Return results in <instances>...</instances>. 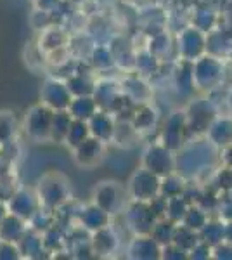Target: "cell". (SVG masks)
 <instances>
[{
    "label": "cell",
    "mask_w": 232,
    "mask_h": 260,
    "mask_svg": "<svg viewBox=\"0 0 232 260\" xmlns=\"http://www.w3.org/2000/svg\"><path fill=\"white\" fill-rule=\"evenodd\" d=\"M40 205L47 210L61 207L62 203L68 201L70 196V186L68 180L62 177L61 174H47L40 179L39 187H37Z\"/></svg>",
    "instance_id": "6da1fadb"
},
{
    "label": "cell",
    "mask_w": 232,
    "mask_h": 260,
    "mask_svg": "<svg viewBox=\"0 0 232 260\" xmlns=\"http://www.w3.org/2000/svg\"><path fill=\"white\" fill-rule=\"evenodd\" d=\"M54 111L45 104L33 106L24 116V132L33 141H49Z\"/></svg>",
    "instance_id": "7a4b0ae2"
},
{
    "label": "cell",
    "mask_w": 232,
    "mask_h": 260,
    "mask_svg": "<svg viewBox=\"0 0 232 260\" xmlns=\"http://www.w3.org/2000/svg\"><path fill=\"white\" fill-rule=\"evenodd\" d=\"M6 203L7 210L26 222H29V219L42 208L37 191L26 189V187H21V189L12 192Z\"/></svg>",
    "instance_id": "3957f363"
},
{
    "label": "cell",
    "mask_w": 232,
    "mask_h": 260,
    "mask_svg": "<svg viewBox=\"0 0 232 260\" xmlns=\"http://www.w3.org/2000/svg\"><path fill=\"white\" fill-rule=\"evenodd\" d=\"M159 186L161 184L158 180V175L147 170L146 167L136 172L132 180H130V191H132V196L137 201L156 200L159 194Z\"/></svg>",
    "instance_id": "277c9868"
},
{
    "label": "cell",
    "mask_w": 232,
    "mask_h": 260,
    "mask_svg": "<svg viewBox=\"0 0 232 260\" xmlns=\"http://www.w3.org/2000/svg\"><path fill=\"white\" fill-rule=\"evenodd\" d=\"M42 104H45L50 110H68L71 103V92L68 85H62L56 80L45 82L44 89L40 92Z\"/></svg>",
    "instance_id": "5b68a950"
},
{
    "label": "cell",
    "mask_w": 232,
    "mask_h": 260,
    "mask_svg": "<svg viewBox=\"0 0 232 260\" xmlns=\"http://www.w3.org/2000/svg\"><path fill=\"white\" fill-rule=\"evenodd\" d=\"M146 169L156 175H168L174 170V158L167 146H151L144 154Z\"/></svg>",
    "instance_id": "8992f818"
},
{
    "label": "cell",
    "mask_w": 232,
    "mask_h": 260,
    "mask_svg": "<svg viewBox=\"0 0 232 260\" xmlns=\"http://www.w3.org/2000/svg\"><path fill=\"white\" fill-rule=\"evenodd\" d=\"M94 203L99 208H103L104 212L115 213L121 203L120 187H118V184L111 182V180L101 182L94 189Z\"/></svg>",
    "instance_id": "52a82bcc"
},
{
    "label": "cell",
    "mask_w": 232,
    "mask_h": 260,
    "mask_svg": "<svg viewBox=\"0 0 232 260\" xmlns=\"http://www.w3.org/2000/svg\"><path fill=\"white\" fill-rule=\"evenodd\" d=\"M75 149V160L80 167H94L103 154V141L90 136L82 141Z\"/></svg>",
    "instance_id": "ba28073f"
},
{
    "label": "cell",
    "mask_w": 232,
    "mask_h": 260,
    "mask_svg": "<svg viewBox=\"0 0 232 260\" xmlns=\"http://www.w3.org/2000/svg\"><path fill=\"white\" fill-rule=\"evenodd\" d=\"M26 231H28V222L9 212L2 219V222H0V240L18 245V241L24 236Z\"/></svg>",
    "instance_id": "9c48e42d"
},
{
    "label": "cell",
    "mask_w": 232,
    "mask_h": 260,
    "mask_svg": "<svg viewBox=\"0 0 232 260\" xmlns=\"http://www.w3.org/2000/svg\"><path fill=\"white\" fill-rule=\"evenodd\" d=\"M18 248L21 257H40V253L44 251V240H42V234H39V231H26L24 236L18 241Z\"/></svg>",
    "instance_id": "30bf717a"
},
{
    "label": "cell",
    "mask_w": 232,
    "mask_h": 260,
    "mask_svg": "<svg viewBox=\"0 0 232 260\" xmlns=\"http://www.w3.org/2000/svg\"><path fill=\"white\" fill-rule=\"evenodd\" d=\"M116 246H118V238L108 225L95 231L94 240H92V250H94L95 255L113 253L116 250Z\"/></svg>",
    "instance_id": "8fae6325"
},
{
    "label": "cell",
    "mask_w": 232,
    "mask_h": 260,
    "mask_svg": "<svg viewBox=\"0 0 232 260\" xmlns=\"http://www.w3.org/2000/svg\"><path fill=\"white\" fill-rule=\"evenodd\" d=\"M88 130H90V136H94L104 142L113 136L115 125H113L111 118H109L106 113H95V115L88 120Z\"/></svg>",
    "instance_id": "7c38bea8"
},
{
    "label": "cell",
    "mask_w": 232,
    "mask_h": 260,
    "mask_svg": "<svg viewBox=\"0 0 232 260\" xmlns=\"http://www.w3.org/2000/svg\"><path fill=\"white\" fill-rule=\"evenodd\" d=\"M18 134V121L11 111H0V146H9Z\"/></svg>",
    "instance_id": "4fadbf2b"
},
{
    "label": "cell",
    "mask_w": 232,
    "mask_h": 260,
    "mask_svg": "<svg viewBox=\"0 0 232 260\" xmlns=\"http://www.w3.org/2000/svg\"><path fill=\"white\" fill-rule=\"evenodd\" d=\"M71 123H73V116L70 115V111H62V110H59L57 113L54 111L52 127H50V139L66 141Z\"/></svg>",
    "instance_id": "5bb4252c"
},
{
    "label": "cell",
    "mask_w": 232,
    "mask_h": 260,
    "mask_svg": "<svg viewBox=\"0 0 232 260\" xmlns=\"http://www.w3.org/2000/svg\"><path fill=\"white\" fill-rule=\"evenodd\" d=\"M108 217L109 213L104 212L103 208H99L94 203L92 207H88L85 212L82 213V224L85 225L87 229H101V228H106L108 225Z\"/></svg>",
    "instance_id": "9a60e30c"
},
{
    "label": "cell",
    "mask_w": 232,
    "mask_h": 260,
    "mask_svg": "<svg viewBox=\"0 0 232 260\" xmlns=\"http://www.w3.org/2000/svg\"><path fill=\"white\" fill-rule=\"evenodd\" d=\"M90 136V130H88V123L83 120H77L71 123V127L68 130V136H66V142L71 144L73 148H77L82 141H85Z\"/></svg>",
    "instance_id": "2e32d148"
},
{
    "label": "cell",
    "mask_w": 232,
    "mask_h": 260,
    "mask_svg": "<svg viewBox=\"0 0 232 260\" xmlns=\"http://www.w3.org/2000/svg\"><path fill=\"white\" fill-rule=\"evenodd\" d=\"M134 245L137 246V255L136 257L141 258H151V257H159V250H158V243L149 238H137Z\"/></svg>",
    "instance_id": "e0dca14e"
},
{
    "label": "cell",
    "mask_w": 232,
    "mask_h": 260,
    "mask_svg": "<svg viewBox=\"0 0 232 260\" xmlns=\"http://www.w3.org/2000/svg\"><path fill=\"white\" fill-rule=\"evenodd\" d=\"M14 258H21L18 245L0 240V260H14Z\"/></svg>",
    "instance_id": "ac0fdd59"
},
{
    "label": "cell",
    "mask_w": 232,
    "mask_h": 260,
    "mask_svg": "<svg viewBox=\"0 0 232 260\" xmlns=\"http://www.w3.org/2000/svg\"><path fill=\"white\" fill-rule=\"evenodd\" d=\"M9 213V210H7V203L4 200H0V222H2L4 217Z\"/></svg>",
    "instance_id": "d6986e66"
}]
</instances>
